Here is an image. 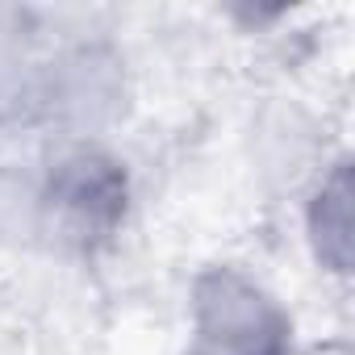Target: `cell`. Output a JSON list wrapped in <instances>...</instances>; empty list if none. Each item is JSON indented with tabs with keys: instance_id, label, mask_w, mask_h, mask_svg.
<instances>
[{
	"instance_id": "obj_1",
	"label": "cell",
	"mask_w": 355,
	"mask_h": 355,
	"mask_svg": "<svg viewBox=\"0 0 355 355\" xmlns=\"http://www.w3.org/2000/svg\"><path fill=\"white\" fill-rule=\"evenodd\" d=\"M293 322L255 280L214 268L193 288V355H284Z\"/></svg>"
},
{
	"instance_id": "obj_2",
	"label": "cell",
	"mask_w": 355,
	"mask_h": 355,
	"mask_svg": "<svg viewBox=\"0 0 355 355\" xmlns=\"http://www.w3.org/2000/svg\"><path fill=\"white\" fill-rule=\"evenodd\" d=\"M46 205L67 239H105L125 214V171L101 146H76L51 171Z\"/></svg>"
},
{
	"instance_id": "obj_3",
	"label": "cell",
	"mask_w": 355,
	"mask_h": 355,
	"mask_svg": "<svg viewBox=\"0 0 355 355\" xmlns=\"http://www.w3.org/2000/svg\"><path fill=\"white\" fill-rule=\"evenodd\" d=\"M309 243H313L318 259L330 272H347V263H351V180H347V163H338L313 193Z\"/></svg>"
}]
</instances>
